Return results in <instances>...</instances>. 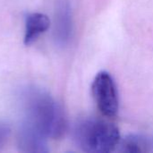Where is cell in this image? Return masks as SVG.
I'll return each instance as SVG.
<instances>
[{"label": "cell", "instance_id": "1", "mask_svg": "<svg viewBox=\"0 0 153 153\" xmlns=\"http://www.w3.org/2000/svg\"><path fill=\"white\" fill-rule=\"evenodd\" d=\"M23 120L45 137L58 139L66 128L64 111L57 101L46 91L28 87L22 95Z\"/></svg>", "mask_w": 153, "mask_h": 153}, {"label": "cell", "instance_id": "2", "mask_svg": "<svg viewBox=\"0 0 153 153\" xmlns=\"http://www.w3.org/2000/svg\"><path fill=\"white\" fill-rule=\"evenodd\" d=\"M78 147L89 153H107L117 148L121 140L118 128L101 119L89 118L78 122L74 130Z\"/></svg>", "mask_w": 153, "mask_h": 153}, {"label": "cell", "instance_id": "3", "mask_svg": "<svg viewBox=\"0 0 153 153\" xmlns=\"http://www.w3.org/2000/svg\"><path fill=\"white\" fill-rule=\"evenodd\" d=\"M91 91L99 110L105 117H115L119 109V100L116 82L112 75L101 71L98 73L91 84Z\"/></svg>", "mask_w": 153, "mask_h": 153}, {"label": "cell", "instance_id": "4", "mask_svg": "<svg viewBox=\"0 0 153 153\" xmlns=\"http://www.w3.org/2000/svg\"><path fill=\"white\" fill-rule=\"evenodd\" d=\"M48 138L34 127L22 121L17 136V144L20 152L25 153L48 152Z\"/></svg>", "mask_w": 153, "mask_h": 153}, {"label": "cell", "instance_id": "5", "mask_svg": "<svg viewBox=\"0 0 153 153\" xmlns=\"http://www.w3.org/2000/svg\"><path fill=\"white\" fill-rule=\"evenodd\" d=\"M50 27V20L48 15L41 13H30L25 18V30L23 43L25 46L33 44L40 35Z\"/></svg>", "mask_w": 153, "mask_h": 153}, {"label": "cell", "instance_id": "6", "mask_svg": "<svg viewBox=\"0 0 153 153\" xmlns=\"http://www.w3.org/2000/svg\"><path fill=\"white\" fill-rule=\"evenodd\" d=\"M119 152L126 153H153V137L148 134H132L121 139Z\"/></svg>", "mask_w": 153, "mask_h": 153}, {"label": "cell", "instance_id": "7", "mask_svg": "<svg viewBox=\"0 0 153 153\" xmlns=\"http://www.w3.org/2000/svg\"><path fill=\"white\" fill-rule=\"evenodd\" d=\"M72 30V16L69 4L65 0L58 3L56 17V34L60 43H65Z\"/></svg>", "mask_w": 153, "mask_h": 153}, {"label": "cell", "instance_id": "8", "mask_svg": "<svg viewBox=\"0 0 153 153\" xmlns=\"http://www.w3.org/2000/svg\"><path fill=\"white\" fill-rule=\"evenodd\" d=\"M11 134L10 126L0 121V149L5 144Z\"/></svg>", "mask_w": 153, "mask_h": 153}]
</instances>
